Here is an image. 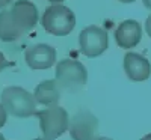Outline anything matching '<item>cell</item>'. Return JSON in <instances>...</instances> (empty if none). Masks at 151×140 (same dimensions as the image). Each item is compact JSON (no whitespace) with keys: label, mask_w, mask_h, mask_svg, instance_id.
Returning <instances> with one entry per match:
<instances>
[{"label":"cell","mask_w":151,"mask_h":140,"mask_svg":"<svg viewBox=\"0 0 151 140\" xmlns=\"http://www.w3.org/2000/svg\"><path fill=\"white\" fill-rule=\"evenodd\" d=\"M2 106L11 116L30 118L35 114L36 101L32 94L20 86H8L2 92Z\"/></svg>","instance_id":"cell-1"},{"label":"cell","mask_w":151,"mask_h":140,"mask_svg":"<svg viewBox=\"0 0 151 140\" xmlns=\"http://www.w3.org/2000/svg\"><path fill=\"white\" fill-rule=\"evenodd\" d=\"M56 81L67 92H79L88 81V69L74 59H62L56 65Z\"/></svg>","instance_id":"cell-2"},{"label":"cell","mask_w":151,"mask_h":140,"mask_svg":"<svg viewBox=\"0 0 151 140\" xmlns=\"http://www.w3.org/2000/svg\"><path fill=\"white\" fill-rule=\"evenodd\" d=\"M41 24L47 33L55 36H67L76 27L74 12L64 5H52L45 9Z\"/></svg>","instance_id":"cell-3"},{"label":"cell","mask_w":151,"mask_h":140,"mask_svg":"<svg viewBox=\"0 0 151 140\" xmlns=\"http://www.w3.org/2000/svg\"><path fill=\"white\" fill-rule=\"evenodd\" d=\"M35 116L40 121L41 131L47 139H58L68 130V113L59 106H48L47 109L35 111Z\"/></svg>","instance_id":"cell-4"},{"label":"cell","mask_w":151,"mask_h":140,"mask_svg":"<svg viewBox=\"0 0 151 140\" xmlns=\"http://www.w3.org/2000/svg\"><path fill=\"white\" fill-rule=\"evenodd\" d=\"M80 51L86 57L101 56L109 48V36L107 32L98 26H88L79 35Z\"/></svg>","instance_id":"cell-5"},{"label":"cell","mask_w":151,"mask_h":140,"mask_svg":"<svg viewBox=\"0 0 151 140\" xmlns=\"http://www.w3.org/2000/svg\"><path fill=\"white\" fill-rule=\"evenodd\" d=\"M68 130L73 140H91L98 130V119L91 111L80 110L68 122Z\"/></svg>","instance_id":"cell-6"},{"label":"cell","mask_w":151,"mask_h":140,"mask_svg":"<svg viewBox=\"0 0 151 140\" xmlns=\"http://www.w3.org/2000/svg\"><path fill=\"white\" fill-rule=\"evenodd\" d=\"M11 18L21 33L30 32L38 23V8L29 0H18L9 9Z\"/></svg>","instance_id":"cell-7"},{"label":"cell","mask_w":151,"mask_h":140,"mask_svg":"<svg viewBox=\"0 0 151 140\" xmlns=\"http://www.w3.org/2000/svg\"><path fill=\"white\" fill-rule=\"evenodd\" d=\"M24 59L32 69H48L56 62V50L47 44H36L26 50Z\"/></svg>","instance_id":"cell-8"},{"label":"cell","mask_w":151,"mask_h":140,"mask_svg":"<svg viewBox=\"0 0 151 140\" xmlns=\"http://www.w3.org/2000/svg\"><path fill=\"white\" fill-rule=\"evenodd\" d=\"M124 71L132 81H144L151 75V65L142 54L129 51L124 56Z\"/></svg>","instance_id":"cell-9"},{"label":"cell","mask_w":151,"mask_h":140,"mask_svg":"<svg viewBox=\"0 0 151 140\" xmlns=\"http://www.w3.org/2000/svg\"><path fill=\"white\" fill-rule=\"evenodd\" d=\"M142 26L136 20L122 21L115 30V41L119 48H134L141 42Z\"/></svg>","instance_id":"cell-10"},{"label":"cell","mask_w":151,"mask_h":140,"mask_svg":"<svg viewBox=\"0 0 151 140\" xmlns=\"http://www.w3.org/2000/svg\"><path fill=\"white\" fill-rule=\"evenodd\" d=\"M60 91L56 80H44L36 86L33 98L42 106H56L60 99Z\"/></svg>","instance_id":"cell-11"},{"label":"cell","mask_w":151,"mask_h":140,"mask_svg":"<svg viewBox=\"0 0 151 140\" xmlns=\"http://www.w3.org/2000/svg\"><path fill=\"white\" fill-rule=\"evenodd\" d=\"M21 35L23 33L18 30V27L11 18L9 9H3L0 12V41L12 42V41H17Z\"/></svg>","instance_id":"cell-12"},{"label":"cell","mask_w":151,"mask_h":140,"mask_svg":"<svg viewBox=\"0 0 151 140\" xmlns=\"http://www.w3.org/2000/svg\"><path fill=\"white\" fill-rule=\"evenodd\" d=\"M12 65H14V63H12V62H9V60H6V59H5V56H3V53L0 51V72H2L5 68H8V66H12Z\"/></svg>","instance_id":"cell-13"},{"label":"cell","mask_w":151,"mask_h":140,"mask_svg":"<svg viewBox=\"0 0 151 140\" xmlns=\"http://www.w3.org/2000/svg\"><path fill=\"white\" fill-rule=\"evenodd\" d=\"M6 118H8V113H6V110L3 109V106L0 104V128L6 124Z\"/></svg>","instance_id":"cell-14"},{"label":"cell","mask_w":151,"mask_h":140,"mask_svg":"<svg viewBox=\"0 0 151 140\" xmlns=\"http://www.w3.org/2000/svg\"><path fill=\"white\" fill-rule=\"evenodd\" d=\"M145 32H147V35L151 38V15H148V18H147V21H145Z\"/></svg>","instance_id":"cell-15"},{"label":"cell","mask_w":151,"mask_h":140,"mask_svg":"<svg viewBox=\"0 0 151 140\" xmlns=\"http://www.w3.org/2000/svg\"><path fill=\"white\" fill-rule=\"evenodd\" d=\"M11 2H12V0H0V9L5 8V6H8Z\"/></svg>","instance_id":"cell-16"},{"label":"cell","mask_w":151,"mask_h":140,"mask_svg":"<svg viewBox=\"0 0 151 140\" xmlns=\"http://www.w3.org/2000/svg\"><path fill=\"white\" fill-rule=\"evenodd\" d=\"M142 3H144V6H145L148 11H151V0H142Z\"/></svg>","instance_id":"cell-17"},{"label":"cell","mask_w":151,"mask_h":140,"mask_svg":"<svg viewBox=\"0 0 151 140\" xmlns=\"http://www.w3.org/2000/svg\"><path fill=\"white\" fill-rule=\"evenodd\" d=\"M91 140H112V139H109V137H104V136H95L94 139H91Z\"/></svg>","instance_id":"cell-18"},{"label":"cell","mask_w":151,"mask_h":140,"mask_svg":"<svg viewBox=\"0 0 151 140\" xmlns=\"http://www.w3.org/2000/svg\"><path fill=\"white\" fill-rule=\"evenodd\" d=\"M118 2H121V3H133V2H136V0H118Z\"/></svg>","instance_id":"cell-19"},{"label":"cell","mask_w":151,"mask_h":140,"mask_svg":"<svg viewBox=\"0 0 151 140\" xmlns=\"http://www.w3.org/2000/svg\"><path fill=\"white\" fill-rule=\"evenodd\" d=\"M141 140H151V133H150V134H147V136H144Z\"/></svg>","instance_id":"cell-20"},{"label":"cell","mask_w":151,"mask_h":140,"mask_svg":"<svg viewBox=\"0 0 151 140\" xmlns=\"http://www.w3.org/2000/svg\"><path fill=\"white\" fill-rule=\"evenodd\" d=\"M48 2H52V3H62V2H65V0H48Z\"/></svg>","instance_id":"cell-21"},{"label":"cell","mask_w":151,"mask_h":140,"mask_svg":"<svg viewBox=\"0 0 151 140\" xmlns=\"http://www.w3.org/2000/svg\"><path fill=\"white\" fill-rule=\"evenodd\" d=\"M35 140H52V139H47V137H40V139H35Z\"/></svg>","instance_id":"cell-22"},{"label":"cell","mask_w":151,"mask_h":140,"mask_svg":"<svg viewBox=\"0 0 151 140\" xmlns=\"http://www.w3.org/2000/svg\"><path fill=\"white\" fill-rule=\"evenodd\" d=\"M0 140H5V137H3V134H0Z\"/></svg>","instance_id":"cell-23"}]
</instances>
